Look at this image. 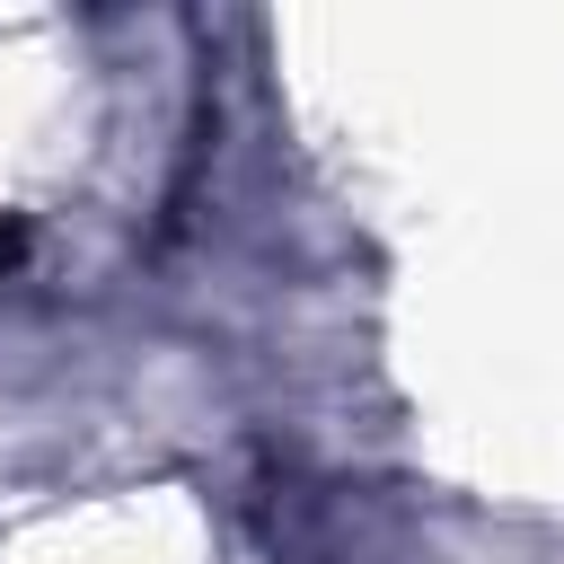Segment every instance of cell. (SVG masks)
I'll use <instances>...</instances> for the list:
<instances>
[{
    "label": "cell",
    "instance_id": "6da1fadb",
    "mask_svg": "<svg viewBox=\"0 0 564 564\" xmlns=\"http://www.w3.org/2000/svg\"><path fill=\"white\" fill-rule=\"evenodd\" d=\"M9 247H18V238H9V229H0V264H9Z\"/></svg>",
    "mask_w": 564,
    "mask_h": 564
}]
</instances>
